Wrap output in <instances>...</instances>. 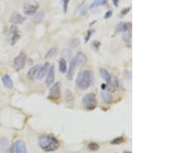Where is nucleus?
I'll use <instances>...</instances> for the list:
<instances>
[{
  "instance_id": "4468645a",
  "label": "nucleus",
  "mask_w": 174,
  "mask_h": 153,
  "mask_svg": "<svg viewBox=\"0 0 174 153\" xmlns=\"http://www.w3.org/2000/svg\"><path fill=\"white\" fill-rule=\"evenodd\" d=\"M40 67H41L40 64H37V65L33 66V67H31L28 70V72H27V78L29 80H31V81L34 80L37 77V74H38V71H39Z\"/></svg>"
},
{
  "instance_id": "f257e3e1",
  "label": "nucleus",
  "mask_w": 174,
  "mask_h": 153,
  "mask_svg": "<svg viewBox=\"0 0 174 153\" xmlns=\"http://www.w3.org/2000/svg\"><path fill=\"white\" fill-rule=\"evenodd\" d=\"M38 145L42 150L46 152L57 151L60 147V143L57 138L51 135H42L39 137Z\"/></svg>"
},
{
  "instance_id": "6e6552de",
  "label": "nucleus",
  "mask_w": 174,
  "mask_h": 153,
  "mask_svg": "<svg viewBox=\"0 0 174 153\" xmlns=\"http://www.w3.org/2000/svg\"><path fill=\"white\" fill-rule=\"evenodd\" d=\"M10 153H27L25 142L22 140H18L14 142L10 150Z\"/></svg>"
},
{
  "instance_id": "7c9ffc66",
  "label": "nucleus",
  "mask_w": 174,
  "mask_h": 153,
  "mask_svg": "<svg viewBox=\"0 0 174 153\" xmlns=\"http://www.w3.org/2000/svg\"><path fill=\"white\" fill-rule=\"evenodd\" d=\"M69 1L70 0H61V3H62V5H63V13H67V11H68Z\"/></svg>"
},
{
  "instance_id": "4c0bfd02",
  "label": "nucleus",
  "mask_w": 174,
  "mask_h": 153,
  "mask_svg": "<svg viewBox=\"0 0 174 153\" xmlns=\"http://www.w3.org/2000/svg\"><path fill=\"white\" fill-rule=\"evenodd\" d=\"M101 88L102 91H104V90L107 88V84H101Z\"/></svg>"
},
{
  "instance_id": "9d476101",
  "label": "nucleus",
  "mask_w": 174,
  "mask_h": 153,
  "mask_svg": "<svg viewBox=\"0 0 174 153\" xmlns=\"http://www.w3.org/2000/svg\"><path fill=\"white\" fill-rule=\"evenodd\" d=\"M119 87V81L117 76H113L111 77V80L107 84V89L109 93H114L116 91V90Z\"/></svg>"
},
{
  "instance_id": "ddd939ff",
  "label": "nucleus",
  "mask_w": 174,
  "mask_h": 153,
  "mask_svg": "<svg viewBox=\"0 0 174 153\" xmlns=\"http://www.w3.org/2000/svg\"><path fill=\"white\" fill-rule=\"evenodd\" d=\"M55 78V70H54V66L51 65L50 67V69L48 70L47 74H46V85H50L54 83Z\"/></svg>"
},
{
  "instance_id": "dca6fc26",
  "label": "nucleus",
  "mask_w": 174,
  "mask_h": 153,
  "mask_svg": "<svg viewBox=\"0 0 174 153\" xmlns=\"http://www.w3.org/2000/svg\"><path fill=\"white\" fill-rule=\"evenodd\" d=\"M131 26L132 23L131 22H121L119 23H118L116 28V33H123L125 30H127L128 29H131Z\"/></svg>"
},
{
  "instance_id": "393cba45",
  "label": "nucleus",
  "mask_w": 174,
  "mask_h": 153,
  "mask_svg": "<svg viewBox=\"0 0 174 153\" xmlns=\"http://www.w3.org/2000/svg\"><path fill=\"white\" fill-rule=\"evenodd\" d=\"M74 94L70 89H67L65 91V100L67 102H72L74 101Z\"/></svg>"
},
{
  "instance_id": "aec40b11",
  "label": "nucleus",
  "mask_w": 174,
  "mask_h": 153,
  "mask_svg": "<svg viewBox=\"0 0 174 153\" xmlns=\"http://www.w3.org/2000/svg\"><path fill=\"white\" fill-rule=\"evenodd\" d=\"M99 74H100L101 78L106 82V84L108 83L111 77L110 74L108 73V71L107 70H105V69H104V68H101V69H100V70H99Z\"/></svg>"
},
{
  "instance_id": "e433bc0d",
  "label": "nucleus",
  "mask_w": 174,
  "mask_h": 153,
  "mask_svg": "<svg viewBox=\"0 0 174 153\" xmlns=\"http://www.w3.org/2000/svg\"><path fill=\"white\" fill-rule=\"evenodd\" d=\"M112 2H113L114 6L116 7L118 6V0H112Z\"/></svg>"
},
{
  "instance_id": "f704fd0d",
  "label": "nucleus",
  "mask_w": 174,
  "mask_h": 153,
  "mask_svg": "<svg viewBox=\"0 0 174 153\" xmlns=\"http://www.w3.org/2000/svg\"><path fill=\"white\" fill-rule=\"evenodd\" d=\"M79 10H80V13H81V14H84V13L86 12V7L84 6V3H82V4L80 6V7H79Z\"/></svg>"
},
{
  "instance_id": "c9c22d12",
  "label": "nucleus",
  "mask_w": 174,
  "mask_h": 153,
  "mask_svg": "<svg viewBox=\"0 0 174 153\" xmlns=\"http://www.w3.org/2000/svg\"><path fill=\"white\" fill-rule=\"evenodd\" d=\"M100 42L94 41L93 43V46H94V47H96V49H98L99 48V46H100Z\"/></svg>"
},
{
  "instance_id": "a878e982",
  "label": "nucleus",
  "mask_w": 174,
  "mask_h": 153,
  "mask_svg": "<svg viewBox=\"0 0 174 153\" xmlns=\"http://www.w3.org/2000/svg\"><path fill=\"white\" fill-rule=\"evenodd\" d=\"M99 148H100L99 145L98 143H96V142H90L88 145H87V149L92 152L97 151V150L99 149Z\"/></svg>"
},
{
  "instance_id": "a211bd4d",
  "label": "nucleus",
  "mask_w": 174,
  "mask_h": 153,
  "mask_svg": "<svg viewBox=\"0 0 174 153\" xmlns=\"http://www.w3.org/2000/svg\"><path fill=\"white\" fill-rule=\"evenodd\" d=\"M2 81L4 87H6L8 89H12L13 88V82L9 74H6L2 76Z\"/></svg>"
},
{
  "instance_id": "2eb2a0df",
  "label": "nucleus",
  "mask_w": 174,
  "mask_h": 153,
  "mask_svg": "<svg viewBox=\"0 0 174 153\" xmlns=\"http://www.w3.org/2000/svg\"><path fill=\"white\" fill-rule=\"evenodd\" d=\"M9 149V140L6 138H0V153H7Z\"/></svg>"
},
{
  "instance_id": "39448f33",
  "label": "nucleus",
  "mask_w": 174,
  "mask_h": 153,
  "mask_svg": "<svg viewBox=\"0 0 174 153\" xmlns=\"http://www.w3.org/2000/svg\"><path fill=\"white\" fill-rule=\"evenodd\" d=\"M39 8L38 2L35 1H28L23 3V13L26 15H33Z\"/></svg>"
},
{
  "instance_id": "20e7f679",
  "label": "nucleus",
  "mask_w": 174,
  "mask_h": 153,
  "mask_svg": "<svg viewBox=\"0 0 174 153\" xmlns=\"http://www.w3.org/2000/svg\"><path fill=\"white\" fill-rule=\"evenodd\" d=\"M26 53L24 51H21L19 54L15 57L13 60V68L15 71H20L25 67L26 61Z\"/></svg>"
},
{
  "instance_id": "2f4dec72",
  "label": "nucleus",
  "mask_w": 174,
  "mask_h": 153,
  "mask_svg": "<svg viewBox=\"0 0 174 153\" xmlns=\"http://www.w3.org/2000/svg\"><path fill=\"white\" fill-rule=\"evenodd\" d=\"M92 30H91V29H90V30L87 31V36H85V44H87V42L89 41V39H90V38H91V36H92Z\"/></svg>"
},
{
  "instance_id": "f8f14e48",
  "label": "nucleus",
  "mask_w": 174,
  "mask_h": 153,
  "mask_svg": "<svg viewBox=\"0 0 174 153\" xmlns=\"http://www.w3.org/2000/svg\"><path fill=\"white\" fill-rule=\"evenodd\" d=\"M50 63L49 62H45V64L39 68L38 74H37V78L38 80H42L44 77H45V76L47 74V72L49 69H50Z\"/></svg>"
},
{
  "instance_id": "c85d7f7f",
  "label": "nucleus",
  "mask_w": 174,
  "mask_h": 153,
  "mask_svg": "<svg viewBox=\"0 0 174 153\" xmlns=\"http://www.w3.org/2000/svg\"><path fill=\"white\" fill-rule=\"evenodd\" d=\"M62 55H63V57H68V59H70L72 57L71 50H70L68 48L63 49V51H62Z\"/></svg>"
},
{
  "instance_id": "bb28decb",
  "label": "nucleus",
  "mask_w": 174,
  "mask_h": 153,
  "mask_svg": "<svg viewBox=\"0 0 174 153\" xmlns=\"http://www.w3.org/2000/svg\"><path fill=\"white\" fill-rule=\"evenodd\" d=\"M125 142V138L122 136H120V137H118V138H114L113 140L110 142V144L111 145H120L123 143V142Z\"/></svg>"
},
{
  "instance_id": "b1692460",
  "label": "nucleus",
  "mask_w": 174,
  "mask_h": 153,
  "mask_svg": "<svg viewBox=\"0 0 174 153\" xmlns=\"http://www.w3.org/2000/svg\"><path fill=\"white\" fill-rule=\"evenodd\" d=\"M108 0H94L93 2L92 3V5L90 6V9H94V8H98L99 6H104L106 4V2Z\"/></svg>"
},
{
  "instance_id": "473e14b6",
  "label": "nucleus",
  "mask_w": 174,
  "mask_h": 153,
  "mask_svg": "<svg viewBox=\"0 0 174 153\" xmlns=\"http://www.w3.org/2000/svg\"><path fill=\"white\" fill-rule=\"evenodd\" d=\"M111 15H112V11H111V10H108V11H107L106 13H105V14H104V19H105V20L109 19Z\"/></svg>"
},
{
  "instance_id": "423d86ee",
  "label": "nucleus",
  "mask_w": 174,
  "mask_h": 153,
  "mask_svg": "<svg viewBox=\"0 0 174 153\" xmlns=\"http://www.w3.org/2000/svg\"><path fill=\"white\" fill-rule=\"evenodd\" d=\"M61 83L57 82L50 88L48 93V98L51 101H57L61 96Z\"/></svg>"
},
{
  "instance_id": "9b49d317",
  "label": "nucleus",
  "mask_w": 174,
  "mask_h": 153,
  "mask_svg": "<svg viewBox=\"0 0 174 153\" xmlns=\"http://www.w3.org/2000/svg\"><path fill=\"white\" fill-rule=\"evenodd\" d=\"M25 20L26 17L16 12H13L9 17V22L13 24H22Z\"/></svg>"
},
{
  "instance_id": "412c9836",
  "label": "nucleus",
  "mask_w": 174,
  "mask_h": 153,
  "mask_svg": "<svg viewBox=\"0 0 174 153\" xmlns=\"http://www.w3.org/2000/svg\"><path fill=\"white\" fill-rule=\"evenodd\" d=\"M75 68H76V67H75L74 62V60H72L71 61H70V63L69 68H68V74H67V78H68V80H72V79H73V76H74V70H75Z\"/></svg>"
},
{
  "instance_id": "5701e85b",
  "label": "nucleus",
  "mask_w": 174,
  "mask_h": 153,
  "mask_svg": "<svg viewBox=\"0 0 174 153\" xmlns=\"http://www.w3.org/2000/svg\"><path fill=\"white\" fill-rule=\"evenodd\" d=\"M59 70L62 74H65L68 70V67H67V61L64 58H61L59 61Z\"/></svg>"
},
{
  "instance_id": "1a4fd4ad",
  "label": "nucleus",
  "mask_w": 174,
  "mask_h": 153,
  "mask_svg": "<svg viewBox=\"0 0 174 153\" xmlns=\"http://www.w3.org/2000/svg\"><path fill=\"white\" fill-rule=\"evenodd\" d=\"M73 60H74L76 67H81L85 66V64L87 63V57L84 53L78 52L73 59Z\"/></svg>"
},
{
  "instance_id": "7ed1b4c3",
  "label": "nucleus",
  "mask_w": 174,
  "mask_h": 153,
  "mask_svg": "<svg viewBox=\"0 0 174 153\" xmlns=\"http://www.w3.org/2000/svg\"><path fill=\"white\" fill-rule=\"evenodd\" d=\"M82 103L84 107L87 110L92 111V110L94 109L97 107V105H98L95 94L88 93V94H85V96L83 97Z\"/></svg>"
},
{
  "instance_id": "c756f323",
  "label": "nucleus",
  "mask_w": 174,
  "mask_h": 153,
  "mask_svg": "<svg viewBox=\"0 0 174 153\" xmlns=\"http://www.w3.org/2000/svg\"><path fill=\"white\" fill-rule=\"evenodd\" d=\"M57 47H54V48H51L50 51H48L46 55V58H51L57 54Z\"/></svg>"
},
{
  "instance_id": "58836bf2",
  "label": "nucleus",
  "mask_w": 174,
  "mask_h": 153,
  "mask_svg": "<svg viewBox=\"0 0 174 153\" xmlns=\"http://www.w3.org/2000/svg\"><path fill=\"white\" fill-rule=\"evenodd\" d=\"M123 153H132V152H129V151H124V152H123Z\"/></svg>"
},
{
  "instance_id": "4be33fe9",
  "label": "nucleus",
  "mask_w": 174,
  "mask_h": 153,
  "mask_svg": "<svg viewBox=\"0 0 174 153\" xmlns=\"http://www.w3.org/2000/svg\"><path fill=\"white\" fill-rule=\"evenodd\" d=\"M122 39H123V41L127 43V44L130 43L131 40H132V29H128L127 30L123 32Z\"/></svg>"
},
{
  "instance_id": "f03ea898",
  "label": "nucleus",
  "mask_w": 174,
  "mask_h": 153,
  "mask_svg": "<svg viewBox=\"0 0 174 153\" xmlns=\"http://www.w3.org/2000/svg\"><path fill=\"white\" fill-rule=\"evenodd\" d=\"M94 73L91 70H85L80 72L76 77V84L82 91L87 89L92 85L93 81Z\"/></svg>"
},
{
  "instance_id": "0eeeda50",
  "label": "nucleus",
  "mask_w": 174,
  "mask_h": 153,
  "mask_svg": "<svg viewBox=\"0 0 174 153\" xmlns=\"http://www.w3.org/2000/svg\"><path fill=\"white\" fill-rule=\"evenodd\" d=\"M20 38V33L19 31V29L17 26L15 25H13L10 27L9 29V41H10V45L13 46L16 44V42L19 40Z\"/></svg>"
},
{
  "instance_id": "f3484780",
  "label": "nucleus",
  "mask_w": 174,
  "mask_h": 153,
  "mask_svg": "<svg viewBox=\"0 0 174 153\" xmlns=\"http://www.w3.org/2000/svg\"><path fill=\"white\" fill-rule=\"evenodd\" d=\"M44 18H45V15L44 12L36 13L32 18V22L35 24H39L44 21Z\"/></svg>"
},
{
  "instance_id": "72a5a7b5",
  "label": "nucleus",
  "mask_w": 174,
  "mask_h": 153,
  "mask_svg": "<svg viewBox=\"0 0 174 153\" xmlns=\"http://www.w3.org/2000/svg\"><path fill=\"white\" fill-rule=\"evenodd\" d=\"M130 11V7H128V8H125V9H123L122 12H121V16H124Z\"/></svg>"
},
{
  "instance_id": "cd10ccee",
  "label": "nucleus",
  "mask_w": 174,
  "mask_h": 153,
  "mask_svg": "<svg viewBox=\"0 0 174 153\" xmlns=\"http://www.w3.org/2000/svg\"><path fill=\"white\" fill-rule=\"evenodd\" d=\"M79 44H80V41H79V39L77 38L71 39L69 43L70 46L72 47V48H76V47H77L79 46Z\"/></svg>"
},
{
  "instance_id": "6ab92c4d",
  "label": "nucleus",
  "mask_w": 174,
  "mask_h": 153,
  "mask_svg": "<svg viewBox=\"0 0 174 153\" xmlns=\"http://www.w3.org/2000/svg\"><path fill=\"white\" fill-rule=\"evenodd\" d=\"M101 97L103 101H104L105 104H107V105L111 104V103L112 102V101H113L112 96H111V94H110L108 91H102L101 92Z\"/></svg>"
}]
</instances>
